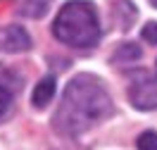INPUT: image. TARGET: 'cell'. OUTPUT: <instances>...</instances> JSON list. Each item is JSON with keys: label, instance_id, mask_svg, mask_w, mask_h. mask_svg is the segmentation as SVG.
Here are the masks:
<instances>
[{"label": "cell", "instance_id": "obj_1", "mask_svg": "<svg viewBox=\"0 0 157 150\" xmlns=\"http://www.w3.org/2000/svg\"><path fill=\"white\" fill-rule=\"evenodd\" d=\"M114 105L105 83L93 74H78L62 90L52 126L62 136H81L112 117Z\"/></svg>", "mask_w": 157, "mask_h": 150}, {"label": "cell", "instance_id": "obj_2", "mask_svg": "<svg viewBox=\"0 0 157 150\" xmlns=\"http://www.w3.org/2000/svg\"><path fill=\"white\" fill-rule=\"evenodd\" d=\"M52 33L59 43L69 48L86 50L100 43V19L95 5L88 0H69L62 5L52 21Z\"/></svg>", "mask_w": 157, "mask_h": 150}, {"label": "cell", "instance_id": "obj_3", "mask_svg": "<svg viewBox=\"0 0 157 150\" xmlns=\"http://www.w3.org/2000/svg\"><path fill=\"white\" fill-rule=\"evenodd\" d=\"M128 102L140 112L157 110V76L140 69L128 81Z\"/></svg>", "mask_w": 157, "mask_h": 150}, {"label": "cell", "instance_id": "obj_4", "mask_svg": "<svg viewBox=\"0 0 157 150\" xmlns=\"http://www.w3.org/2000/svg\"><path fill=\"white\" fill-rule=\"evenodd\" d=\"M21 86H24V79L17 71L7 69V67H0V119H5L10 114Z\"/></svg>", "mask_w": 157, "mask_h": 150}, {"label": "cell", "instance_id": "obj_5", "mask_svg": "<svg viewBox=\"0 0 157 150\" xmlns=\"http://www.w3.org/2000/svg\"><path fill=\"white\" fill-rule=\"evenodd\" d=\"M2 48L7 52H24V50L31 48V38L26 29L19 26V24H12L2 31Z\"/></svg>", "mask_w": 157, "mask_h": 150}, {"label": "cell", "instance_id": "obj_6", "mask_svg": "<svg viewBox=\"0 0 157 150\" xmlns=\"http://www.w3.org/2000/svg\"><path fill=\"white\" fill-rule=\"evenodd\" d=\"M55 90H57V81H55V76H52V74L43 76V79L38 81L36 90H33V95H31V102H33V107L43 110L45 105H50V100L55 98Z\"/></svg>", "mask_w": 157, "mask_h": 150}, {"label": "cell", "instance_id": "obj_7", "mask_svg": "<svg viewBox=\"0 0 157 150\" xmlns=\"http://www.w3.org/2000/svg\"><path fill=\"white\" fill-rule=\"evenodd\" d=\"M119 17H121L119 26H121V29H128V26L133 24V19H136V7H133L128 0H119L117 2V19Z\"/></svg>", "mask_w": 157, "mask_h": 150}, {"label": "cell", "instance_id": "obj_8", "mask_svg": "<svg viewBox=\"0 0 157 150\" xmlns=\"http://www.w3.org/2000/svg\"><path fill=\"white\" fill-rule=\"evenodd\" d=\"M50 2L52 0H24V5H21V12L26 14V17H43L45 12H48Z\"/></svg>", "mask_w": 157, "mask_h": 150}, {"label": "cell", "instance_id": "obj_9", "mask_svg": "<svg viewBox=\"0 0 157 150\" xmlns=\"http://www.w3.org/2000/svg\"><path fill=\"white\" fill-rule=\"evenodd\" d=\"M140 57V48L136 43H121L114 50V62H133Z\"/></svg>", "mask_w": 157, "mask_h": 150}, {"label": "cell", "instance_id": "obj_10", "mask_svg": "<svg viewBox=\"0 0 157 150\" xmlns=\"http://www.w3.org/2000/svg\"><path fill=\"white\" fill-rule=\"evenodd\" d=\"M136 150H157V131L145 129L136 138Z\"/></svg>", "mask_w": 157, "mask_h": 150}, {"label": "cell", "instance_id": "obj_11", "mask_svg": "<svg viewBox=\"0 0 157 150\" xmlns=\"http://www.w3.org/2000/svg\"><path fill=\"white\" fill-rule=\"evenodd\" d=\"M143 38L150 45H157V21H147L143 26Z\"/></svg>", "mask_w": 157, "mask_h": 150}, {"label": "cell", "instance_id": "obj_12", "mask_svg": "<svg viewBox=\"0 0 157 150\" xmlns=\"http://www.w3.org/2000/svg\"><path fill=\"white\" fill-rule=\"evenodd\" d=\"M150 5H152V7H157V0H150Z\"/></svg>", "mask_w": 157, "mask_h": 150}, {"label": "cell", "instance_id": "obj_13", "mask_svg": "<svg viewBox=\"0 0 157 150\" xmlns=\"http://www.w3.org/2000/svg\"><path fill=\"white\" fill-rule=\"evenodd\" d=\"M155 69H157V64H155Z\"/></svg>", "mask_w": 157, "mask_h": 150}]
</instances>
